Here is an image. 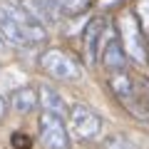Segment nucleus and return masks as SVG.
I'll return each instance as SVG.
<instances>
[{
  "instance_id": "1",
  "label": "nucleus",
  "mask_w": 149,
  "mask_h": 149,
  "mask_svg": "<svg viewBox=\"0 0 149 149\" xmlns=\"http://www.w3.org/2000/svg\"><path fill=\"white\" fill-rule=\"evenodd\" d=\"M109 87H112V92H114V97L127 107V112L132 117L149 122V104L144 102V97H142V92H139V85H137L134 77H129L124 70L122 72H112L109 74Z\"/></svg>"
},
{
  "instance_id": "2",
  "label": "nucleus",
  "mask_w": 149,
  "mask_h": 149,
  "mask_svg": "<svg viewBox=\"0 0 149 149\" xmlns=\"http://www.w3.org/2000/svg\"><path fill=\"white\" fill-rule=\"evenodd\" d=\"M119 42H122L124 52L129 60H134L137 65H142L147 60V45H144L142 35V22L134 13H124L119 17Z\"/></svg>"
},
{
  "instance_id": "3",
  "label": "nucleus",
  "mask_w": 149,
  "mask_h": 149,
  "mask_svg": "<svg viewBox=\"0 0 149 149\" xmlns=\"http://www.w3.org/2000/svg\"><path fill=\"white\" fill-rule=\"evenodd\" d=\"M40 65L52 80H60V82H77L82 77L80 65L62 50H45L42 57H40Z\"/></svg>"
},
{
  "instance_id": "4",
  "label": "nucleus",
  "mask_w": 149,
  "mask_h": 149,
  "mask_svg": "<svg viewBox=\"0 0 149 149\" xmlns=\"http://www.w3.org/2000/svg\"><path fill=\"white\" fill-rule=\"evenodd\" d=\"M70 117V129H72L74 137L80 139H95L102 132V117L97 112H92L87 104H74L67 112Z\"/></svg>"
},
{
  "instance_id": "5",
  "label": "nucleus",
  "mask_w": 149,
  "mask_h": 149,
  "mask_svg": "<svg viewBox=\"0 0 149 149\" xmlns=\"http://www.w3.org/2000/svg\"><path fill=\"white\" fill-rule=\"evenodd\" d=\"M40 142L45 144V149H70V134L62 117L50 112L40 114Z\"/></svg>"
},
{
  "instance_id": "6",
  "label": "nucleus",
  "mask_w": 149,
  "mask_h": 149,
  "mask_svg": "<svg viewBox=\"0 0 149 149\" xmlns=\"http://www.w3.org/2000/svg\"><path fill=\"white\" fill-rule=\"evenodd\" d=\"M107 40H109V35H107V22L102 17H92L87 22V27H85V60H87V65H97L100 52H102Z\"/></svg>"
},
{
  "instance_id": "7",
  "label": "nucleus",
  "mask_w": 149,
  "mask_h": 149,
  "mask_svg": "<svg viewBox=\"0 0 149 149\" xmlns=\"http://www.w3.org/2000/svg\"><path fill=\"white\" fill-rule=\"evenodd\" d=\"M100 62L109 74L124 70V65H127V52H124L122 42H119L117 37H109L104 42V47H102V52H100Z\"/></svg>"
},
{
  "instance_id": "8",
  "label": "nucleus",
  "mask_w": 149,
  "mask_h": 149,
  "mask_svg": "<svg viewBox=\"0 0 149 149\" xmlns=\"http://www.w3.org/2000/svg\"><path fill=\"white\" fill-rule=\"evenodd\" d=\"M40 104V97H37V90H32L30 85H20L13 90L10 95V107L20 114H30L32 109H37Z\"/></svg>"
},
{
  "instance_id": "9",
  "label": "nucleus",
  "mask_w": 149,
  "mask_h": 149,
  "mask_svg": "<svg viewBox=\"0 0 149 149\" xmlns=\"http://www.w3.org/2000/svg\"><path fill=\"white\" fill-rule=\"evenodd\" d=\"M37 97H40V107H42V112L57 114V117H62V119H65V114L70 112L67 104H65V97L60 95L55 87H50V85H42V87H40Z\"/></svg>"
},
{
  "instance_id": "10",
  "label": "nucleus",
  "mask_w": 149,
  "mask_h": 149,
  "mask_svg": "<svg viewBox=\"0 0 149 149\" xmlns=\"http://www.w3.org/2000/svg\"><path fill=\"white\" fill-rule=\"evenodd\" d=\"M20 8L27 13V15H32L37 22H42V25H47V22H50L47 15H45V10H42V5H40L37 0H20Z\"/></svg>"
},
{
  "instance_id": "11",
  "label": "nucleus",
  "mask_w": 149,
  "mask_h": 149,
  "mask_svg": "<svg viewBox=\"0 0 149 149\" xmlns=\"http://www.w3.org/2000/svg\"><path fill=\"white\" fill-rule=\"evenodd\" d=\"M37 3L42 5V10H45V15H47L50 22L57 20L60 15H65V10H62V0H37Z\"/></svg>"
},
{
  "instance_id": "12",
  "label": "nucleus",
  "mask_w": 149,
  "mask_h": 149,
  "mask_svg": "<svg viewBox=\"0 0 149 149\" xmlns=\"http://www.w3.org/2000/svg\"><path fill=\"white\" fill-rule=\"evenodd\" d=\"M104 149H137L124 134H112L104 139Z\"/></svg>"
},
{
  "instance_id": "13",
  "label": "nucleus",
  "mask_w": 149,
  "mask_h": 149,
  "mask_svg": "<svg viewBox=\"0 0 149 149\" xmlns=\"http://www.w3.org/2000/svg\"><path fill=\"white\" fill-rule=\"evenodd\" d=\"M87 5H90V0H62L65 15H77V13H82Z\"/></svg>"
},
{
  "instance_id": "14",
  "label": "nucleus",
  "mask_w": 149,
  "mask_h": 149,
  "mask_svg": "<svg viewBox=\"0 0 149 149\" xmlns=\"http://www.w3.org/2000/svg\"><path fill=\"white\" fill-rule=\"evenodd\" d=\"M137 17L142 22V30H149V0H139L137 3Z\"/></svg>"
},
{
  "instance_id": "15",
  "label": "nucleus",
  "mask_w": 149,
  "mask_h": 149,
  "mask_svg": "<svg viewBox=\"0 0 149 149\" xmlns=\"http://www.w3.org/2000/svg\"><path fill=\"white\" fill-rule=\"evenodd\" d=\"M10 142H13V147H15V149H30L32 147V139L27 137V134H22V132H15Z\"/></svg>"
},
{
  "instance_id": "16",
  "label": "nucleus",
  "mask_w": 149,
  "mask_h": 149,
  "mask_svg": "<svg viewBox=\"0 0 149 149\" xmlns=\"http://www.w3.org/2000/svg\"><path fill=\"white\" fill-rule=\"evenodd\" d=\"M5 112H8V102L3 100V95H0V122L5 119Z\"/></svg>"
},
{
  "instance_id": "17",
  "label": "nucleus",
  "mask_w": 149,
  "mask_h": 149,
  "mask_svg": "<svg viewBox=\"0 0 149 149\" xmlns=\"http://www.w3.org/2000/svg\"><path fill=\"white\" fill-rule=\"evenodd\" d=\"M117 3H122V0H100V8H104V10H107V8H114Z\"/></svg>"
},
{
  "instance_id": "18",
  "label": "nucleus",
  "mask_w": 149,
  "mask_h": 149,
  "mask_svg": "<svg viewBox=\"0 0 149 149\" xmlns=\"http://www.w3.org/2000/svg\"><path fill=\"white\" fill-rule=\"evenodd\" d=\"M0 45H3V40H0Z\"/></svg>"
},
{
  "instance_id": "19",
  "label": "nucleus",
  "mask_w": 149,
  "mask_h": 149,
  "mask_svg": "<svg viewBox=\"0 0 149 149\" xmlns=\"http://www.w3.org/2000/svg\"><path fill=\"white\" fill-rule=\"evenodd\" d=\"M147 55H149V50H147Z\"/></svg>"
}]
</instances>
